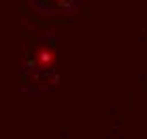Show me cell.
<instances>
[{
    "label": "cell",
    "mask_w": 147,
    "mask_h": 139,
    "mask_svg": "<svg viewBox=\"0 0 147 139\" xmlns=\"http://www.w3.org/2000/svg\"><path fill=\"white\" fill-rule=\"evenodd\" d=\"M55 60H58V56H55V51L51 47H38L36 49V66L38 69H51L55 64Z\"/></svg>",
    "instance_id": "1"
}]
</instances>
